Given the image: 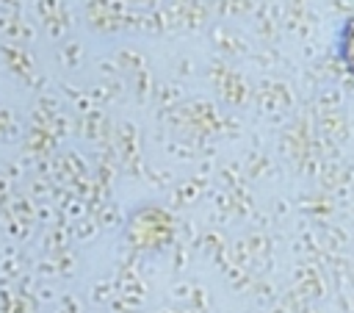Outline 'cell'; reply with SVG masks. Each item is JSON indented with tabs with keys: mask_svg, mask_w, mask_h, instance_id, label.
I'll use <instances>...</instances> for the list:
<instances>
[{
	"mask_svg": "<svg viewBox=\"0 0 354 313\" xmlns=\"http://www.w3.org/2000/svg\"><path fill=\"white\" fill-rule=\"evenodd\" d=\"M340 61L346 64L348 72H354V19L343 28V36H340Z\"/></svg>",
	"mask_w": 354,
	"mask_h": 313,
	"instance_id": "cell-1",
	"label": "cell"
}]
</instances>
